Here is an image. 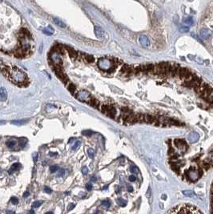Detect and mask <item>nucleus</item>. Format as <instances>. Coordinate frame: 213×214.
<instances>
[{
  "instance_id": "f257e3e1",
  "label": "nucleus",
  "mask_w": 213,
  "mask_h": 214,
  "mask_svg": "<svg viewBox=\"0 0 213 214\" xmlns=\"http://www.w3.org/2000/svg\"><path fill=\"white\" fill-rule=\"evenodd\" d=\"M8 78H10L11 81H13L15 84L19 86H24L25 84H27V76L25 73L22 70L19 69L18 68H9L7 76Z\"/></svg>"
},
{
  "instance_id": "f03ea898",
  "label": "nucleus",
  "mask_w": 213,
  "mask_h": 214,
  "mask_svg": "<svg viewBox=\"0 0 213 214\" xmlns=\"http://www.w3.org/2000/svg\"><path fill=\"white\" fill-rule=\"evenodd\" d=\"M166 214H203V212L194 205L181 204L168 211Z\"/></svg>"
},
{
  "instance_id": "7ed1b4c3",
  "label": "nucleus",
  "mask_w": 213,
  "mask_h": 214,
  "mask_svg": "<svg viewBox=\"0 0 213 214\" xmlns=\"http://www.w3.org/2000/svg\"><path fill=\"white\" fill-rule=\"evenodd\" d=\"M98 67L104 71H112L116 68L115 63L109 59L100 58L98 60Z\"/></svg>"
},
{
  "instance_id": "20e7f679",
  "label": "nucleus",
  "mask_w": 213,
  "mask_h": 214,
  "mask_svg": "<svg viewBox=\"0 0 213 214\" xmlns=\"http://www.w3.org/2000/svg\"><path fill=\"white\" fill-rule=\"evenodd\" d=\"M75 97L77 100H80V101H83V102H87L88 103L90 100H91V99L92 98L90 95V93L85 90H80L79 91L76 95H75Z\"/></svg>"
},
{
  "instance_id": "39448f33",
  "label": "nucleus",
  "mask_w": 213,
  "mask_h": 214,
  "mask_svg": "<svg viewBox=\"0 0 213 214\" xmlns=\"http://www.w3.org/2000/svg\"><path fill=\"white\" fill-rule=\"evenodd\" d=\"M158 67H159V75L167 76L168 74L170 73L171 63L168 62H162L160 63H158Z\"/></svg>"
},
{
  "instance_id": "423d86ee",
  "label": "nucleus",
  "mask_w": 213,
  "mask_h": 214,
  "mask_svg": "<svg viewBox=\"0 0 213 214\" xmlns=\"http://www.w3.org/2000/svg\"><path fill=\"white\" fill-rule=\"evenodd\" d=\"M202 82L203 81H202V79L200 77L195 76L191 82H189V83H187V84H185L184 85L187 87H198L199 85H200L202 84Z\"/></svg>"
},
{
  "instance_id": "0eeeda50",
  "label": "nucleus",
  "mask_w": 213,
  "mask_h": 214,
  "mask_svg": "<svg viewBox=\"0 0 213 214\" xmlns=\"http://www.w3.org/2000/svg\"><path fill=\"white\" fill-rule=\"evenodd\" d=\"M187 176L188 178H189L192 181H195L196 180H198V178L200 177V173L198 171L194 170V169H189L187 172Z\"/></svg>"
},
{
  "instance_id": "6e6552de",
  "label": "nucleus",
  "mask_w": 213,
  "mask_h": 214,
  "mask_svg": "<svg viewBox=\"0 0 213 214\" xmlns=\"http://www.w3.org/2000/svg\"><path fill=\"white\" fill-rule=\"evenodd\" d=\"M175 144H176V147L181 152H186V150L187 149V146L186 143L184 142V141H182V139H176Z\"/></svg>"
},
{
  "instance_id": "1a4fd4ad",
  "label": "nucleus",
  "mask_w": 213,
  "mask_h": 214,
  "mask_svg": "<svg viewBox=\"0 0 213 214\" xmlns=\"http://www.w3.org/2000/svg\"><path fill=\"white\" fill-rule=\"evenodd\" d=\"M139 42H140V43L144 47H149L151 45L149 39L144 35H142L140 36V38H139Z\"/></svg>"
},
{
  "instance_id": "9d476101",
  "label": "nucleus",
  "mask_w": 213,
  "mask_h": 214,
  "mask_svg": "<svg viewBox=\"0 0 213 214\" xmlns=\"http://www.w3.org/2000/svg\"><path fill=\"white\" fill-rule=\"evenodd\" d=\"M180 68V66L178 63H171V68H170V73L171 75L173 77H175L176 76L178 75L179 71Z\"/></svg>"
},
{
  "instance_id": "9b49d317",
  "label": "nucleus",
  "mask_w": 213,
  "mask_h": 214,
  "mask_svg": "<svg viewBox=\"0 0 213 214\" xmlns=\"http://www.w3.org/2000/svg\"><path fill=\"white\" fill-rule=\"evenodd\" d=\"M191 71L189 69H187V68H182V67H180L179 68V73H178V76H179V79H184L186 76L187 75L188 73H189Z\"/></svg>"
},
{
  "instance_id": "f8f14e48",
  "label": "nucleus",
  "mask_w": 213,
  "mask_h": 214,
  "mask_svg": "<svg viewBox=\"0 0 213 214\" xmlns=\"http://www.w3.org/2000/svg\"><path fill=\"white\" fill-rule=\"evenodd\" d=\"M200 36L202 37V39H208L211 35V32L208 30V29H205V28H203V29H201L200 31Z\"/></svg>"
},
{
  "instance_id": "ddd939ff",
  "label": "nucleus",
  "mask_w": 213,
  "mask_h": 214,
  "mask_svg": "<svg viewBox=\"0 0 213 214\" xmlns=\"http://www.w3.org/2000/svg\"><path fill=\"white\" fill-rule=\"evenodd\" d=\"M95 34L98 39H103L104 37L105 32L100 27H95Z\"/></svg>"
},
{
  "instance_id": "4468645a",
  "label": "nucleus",
  "mask_w": 213,
  "mask_h": 214,
  "mask_svg": "<svg viewBox=\"0 0 213 214\" xmlns=\"http://www.w3.org/2000/svg\"><path fill=\"white\" fill-rule=\"evenodd\" d=\"M144 122L147 123H157L159 121L156 120V118L151 116V115H144Z\"/></svg>"
},
{
  "instance_id": "2eb2a0df",
  "label": "nucleus",
  "mask_w": 213,
  "mask_h": 214,
  "mask_svg": "<svg viewBox=\"0 0 213 214\" xmlns=\"http://www.w3.org/2000/svg\"><path fill=\"white\" fill-rule=\"evenodd\" d=\"M209 85L208 84H206V83H203V82H202V84H200V85H199L198 87H195V92H197V93H199V94H202L203 92H204V90H205L208 87Z\"/></svg>"
},
{
  "instance_id": "dca6fc26",
  "label": "nucleus",
  "mask_w": 213,
  "mask_h": 214,
  "mask_svg": "<svg viewBox=\"0 0 213 214\" xmlns=\"http://www.w3.org/2000/svg\"><path fill=\"white\" fill-rule=\"evenodd\" d=\"M200 139V136L197 132H192L188 136V141L190 143H195Z\"/></svg>"
},
{
  "instance_id": "f3484780",
  "label": "nucleus",
  "mask_w": 213,
  "mask_h": 214,
  "mask_svg": "<svg viewBox=\"0 0 213 214\" xmlns=\"http://www.w3.org/2000/svg\"><path fill=\"white\" fill-rule=\"evenodd\" d=\"M213 92V88L210 86H208L205 90H204V92L201 94V97L203 99H204V100H207V99L208 98V96Z\"/></svg>"
},
{
  "instance_id": "a211bd4d",
  "label": "nucleus",
  "mask_w": 213,
  "mask_h": 214,
  "mask_svg": "<svg viewBox=\"0 0 213 214\" xmlns=\"http://www.w3.org/2000/svg\"><path fill=\"white\" fill-rule=\"evenodd\" d=\"M125 122L127 123H130V124H132V123H137V122H138V120H137L136 115H135V114L130 115V116H128L127 117Z\"/></svg>"
},
{
  "instance_id": "6ab92c4d",
  "label": "nucleus",
  "mask_w": 213,
  "mask_h": 214,
  "mask_svg": "<svg viewBox=\"0 0 213 214\" xmlns=\"http://www.w3.org/2000/svg\"><path fill=\"white\" fill-rule=\"evenodd\" d=\"M121 72L124 74H132L133 72L132 68L127 64H124V66L121 68Z\"/></svg>"
},
{
  "instance_id": "aec40b11",
  "label": "nucleus",
  "mask_w": 213,
  "mask_h": 214,
  "mask_svg": "<svg viewBox=\"0 0 213 214\" xmlns=\"http://www.w3.org/2000/svg\"><path fill=\"white\" fill-rule=\"evenodd\" d=\"M7 99V92L4 87L0 88V101L4 102Z\"/></svg>"
},
{
  "instance_id": "412c9836",
  "label": "nucleus",
  "mask_w": 213,
  "mask_h": 214,
  "mask_svg": "<svg viewBox=\"0 0 213 214\" xmlns=\"http://www.w3.org/2000/svg\"><path fill=\"white\" fill-rule=\"evenodd\" d=\"M20 168H21V164L19 163H14L11 165V168L9 169V171H8V172H9V174H11L12 172L20 169Z\"/></svg>"
},
{
  "instance_id": "4be33fe9",
  "label": "nucleus",
  "mask_w": 213,
  "mask_h": 214,
  "mask_svg": "<svg viewBox=\"0 0 213 214\" xmlns=\"http://www.w3.org/2000/svg\"><path fill=\"white\" fill-rule=\"evenodd\" d=\"M66 48L67 49L68 53H69L70 56L71 57L72 59H75V58H77V52H76V51H75L73 48L69 47H66Z\"/></svg>"
},
{
  "instance_id": "5701e85b",
  "label": "nucleus",
  "mask_w": 213,
  "mask_h": 214,
  "mask_svg": "<svg viewBox=\"0 0 213 214\" xmlns=\"http://www.w3.org/2000/svg\"><path fill=\"white\" fill-rule=\"evenodd\" d=\"M43 32L44 33V34L47 35H52L53 33L55 32V30H54V28L52 27L48 26L47 28H44L43 30Z\"/></svg>"
},
{
  "instance_id": "b1692460",
  "label": "nucleus",
  "mask_w": 213,
  "mask_h": 214,
  "mask_svg": "<svg viewBox=\"0 0 213 214\" xmlns=\"http://www.w3.org/2000/svg\"><path fill=\"white\" fill-rule=\"evenodd\" d=\"M54 23L56 24L57 26L61 27V28H64V27H66V24H65L63 21H61L60 19H54Z\"/></svg>"
},
{
  "instance_id": "393cba45",
  "label": "nucleus",
  "mask_w": 213,
  "mask_h": 214,
  "mask_svg": "<svg viewBox=\"0 0 213 214\" xmlns=\"http://www.w3.org/2000/svg\"><path fill=\"white\" fill-rule=\"evenodd\" d=\"M88 104L91 106L94 107V108H98V107H99V104H100L99 101H98L97 100H95V98H92L91 100L88 102Z\"/></svg>"
},
{
  "instance_id": "a878e982",
  "label": "nucleus",
  "mask_w": 213,
  "mask_h": 214,
  "mask_svg": "<svg viewBox=\"0 0 213 214\" xmlns=\"http://www.w3.org/2000/svg\"><path fill=\"white\" fill-rule=\"evenodd\" d=\"M67 89H68V91L71 94H75V92H76V87H75V85L71 84V83H69V84L67 85Z\"/></svg>"
},
{
  "instance_id": "bb28decb",
  "label": "nucleus",
  "mask_w": 213,
  "mask_h": 214,
  "mask_svg": "<svg viewBox=\"0 0 213 214\" xmlns=\"http://www.w3.org/2000/svg\"><path fill=\"white\" fill-rule=\"evenodd\" d=\"M154 68V64L149 63V64H145V72L146 73H152Z\"/></svg>"
},
{
  "instance_id": "cd10ccee",
  "label": "nucleus",
  "mask_w": 213,
  "mask_h": 214,
  "mask_svg": "<svg viewBox=\"0 0 213 214\" xmlns=\"http://www.w3.org/2000/svg\"><path fill=\"white\" fill-rule=\"evenodd\" d=\"M84 55V57H83V59L87 62V63H93L94 61H95V58L94 57L92 56V55Z\"/></svg>"
},
{
  "instance_id": "c85d7f7f",
  "label": "nucleus",
  "mask_w": 213,
  "mask_h": 214,
  "mask_svg": "<svg viewBox=\"0 0 213 214\" xmlns=\"http://www.w3.org/2000/svg\"><path fill=\"white\" fill-rule=\"evenodd\" d=\"M116 203H117V204H119V206H121V207H125L126 205H127V201H125V200H124V199H122V198H119V199H117V201H116Z\"/></svg>"
},
{
  "instance_id": "c756f323",
  "label": "nucleus",
  "mask_w": 213,
  "mask_h": 214,
  "mask_svg": "<svg viewBox=\"0 0 213 214\" xmlns=\"http://www.w3.org/2000/svg\"><path fill=\"white\" fill-rule=\"evenodd\" d=\"M43 204V201H34L33 203H32V208H39V207H40L41 205H42Z\"/></svg>"
},
{
  "instance_id": "7c9ffc66",
  "label": "nucleus",
  "mask_w": 213,
  "mask_h": 214,
  "mask_svg": "<svg viewBox=\"0 0 213 214\" xmlns=\"http://www.w3.org/2000/svg\"><path fill=\"white\" fill-rule=\"evenodd\" d=\"M25 123H26V120H13V121H11V123H12V124L19 125V126L24 124Z\"/></svg>"
},
{
  "instance_id": "2f4dec72",
  "label": "nucleus",
  "mask_w": 213,
  "mask_h": 214,
  "mask_svg": "<svg viewBox=\"0 0 213 214\" xmlns=\"http://www.w3.org/2000/svg\"><path fill=\"white\" fill-rule=\"evenodd\" d=\"M102 206L104 208V209H108L110 206H111V202L108 200H105V201H102Z\"/></svg>"
},
{
  "instance_id": "473e14b6",
  "label": "nucleus",
  "mask_w": 213,
  "mask_h": 214,
  "mask_svg": "<svg viewBox=\"0 0 213 214\" xmlns=\"http://www.w3.org/2000/svg\"><path fill=\"white\" fill-rule=\"evenodd\" d=\"M183 194L185 196H187V197H192L194 196V193L191 190H185V191H183Z\"/></svg>"
},
{
  "instance_id": "72a5a7b5",
  "label": "nucleus",
  "mask_w": 213,
  "mask_h": 214,
  "mask_svg": "<svg viewBox=\"0 0 213 214\" xmlns=\"http://www.w3.org/2000/svg\"><path fill=\"white\" fill-rule=\"evenodd\" d=\"M15 144H16V142L14 141H9L6 143V145L9 147V149H12V147L15 146Z\"/></svg>"
},
{
  "instance_id": "f704fd0d",
  "label": "nucleus",
  "mask_w": 213,
  "mask_h": 214,
  "mask_svg": "<svg viewBox=\"0 0 213 214\" xmlns=\"http://www.w3.org/2000/svg\"><path fill=\"white\" fill-rule=\"evenodd\" d=\"M136 116H137L138 122H140V123L144 122V115H143V114H136Z\"/></svg>"
},
{
  "instance_id": "c9c22d12",
  "label": "nucleus",
  "mask_w": 213,
  "mask_h": 214,
  "mask_svg": "<svg viewBox=\"0 0 213 214\" xmlns=\"http://www.w3.org/2000/svg\"><path fill=\"white\" fill-rule=\"evenodd\" d=\"M87 154L90 158H93L95 156V151L92 149H87Z\"/></svg>"
},
{
  "instance_id": "e433bc0d",
  "label": "nucleus",
  "mask_w": 213,
  "mask_h": 214,
  "mask_svg": "<svg viewBox=\"0 0 213 214\" xmlns=\"http://www.w3.org/2000/svg\"><path fill=\"white\" fill-rule=\"evenodd\" d=\"M11 202L12 203V204H19V199L17 198V197H15V196H12L11 198Z\"/></svg>"
},
{
  "instance_id": "4c0bfd02",
  "label": "nucleus",
  "mask_w": 213,
  "mask_h": 214,
  "mask_svg": "<svg viewBox=\"0 0 213 214\" xmlns=\"http://www.w3.org/2000/svg\"><path fill=\"white\" fill-rule=\"evenodd\" d=\"M80 144H81V142L80 141H76L75 143V144H74L73 146H72V150H76V149H78V147L80 146Z\"/></svg>"
},
{
  "instance_id": "58836bf2",
  "label": "nucleus",
  "mask_w": 213,
  "mask_h": 214,
  "mask_svg": "<svg viewBox=\"0 0 213 214\" xmlns=\"http://www.w3.org/2000/svg\"><path fill=\"white\" fill-rule=\"evenodd\" d=\"M58 169H59V167L57 166V165H52L50 168V171H51V173H54V172H57V170H58Z\"/></svg>"
},
{
  "instance_id": "ea45409f",
  "label": "nucleus",
  "mask_w": 213,
  "mask_h": 214,
  "mask_svg": "<svg viewBox=\"0 0 213 214\" xmlns=\"http://www.w3.org/2000/svg\"><path fill=\"white\" fill-rule=\"evenodd\" d=\"M130 171H131V172H132V173H139V169L136 167H135V166L131 167Z\"/></svg>"
},
{
  "instance_id": "a19ab883",
  "label": "nucleus",
  "mask_w": 213,
  "mask_h": 214,
  "mask_svg": "<svg viewBox=\"0 0 213 214\" xmlns=\"http://www.w3.org/2000/svg\"><path fill=\"white\" fill-rule=\"evenodd\" d=\"M193 23H194V22H193V19H191V18H189V19H186L184 20V23L187 24V25H192Z\"/></svg>"
},
{
  "instance_id": "79ce46f5",
  "label": "nucleus",
  "mask_w": 213,
  "mask_h": 214,
  "mask_svg": "<svg viewBox=\"0 0 213 214\" xmlns=\"http://www.w3.org/2000/svg\"><path fill=\"white\" fill-rule=\"evenodd\" d=\"M75 206H76L75 204H73V203L69 204H68V206H67V211L69 212V211H71V210L74 209H75Z\"/></svg>"
},
{
  "instance_id": "37998d69",
  "label": "nucleus",
  "mask_w": 213,
  "mask_h": 214,
  "mask_svg": "<svg viewBox=\"0 0 213 214\" xmlns=\"http://www.w3.org/2000/svg\"><path fill=\"white\" fill-rule=\"evenodd\" d=\"M44 192L47 194H51L52 193V189L51 188L47 187V186H45L44 187Z\"/></svg>"
},
{
  "instance_id": "c03bdc74",
  "label": "nucleus",
  "mask_w": 213,
  "mask_h": 214,
  "mask_svg": "<svg viewBox=\"0 0 213 214\" xmlns=\"http://www.w3.org/2000/svg\"><path fill=\"white\" fill-rule=\"evenodd\" d=\"M83 135L84 136H92V134L93 133L92 131H89V130H85V131H83Z\"/></svg>"
},
{
  "instance_id": "a18cd8bd",
  "label": "nucleus",
  "mask_w": 213,
  "mask_h": 214,
  "mask_svg": "<svg viewBox=\"0 0 213 214\" xmlns=\"http://www.w3.org/2000/svg\"><path fill=\"white\" fill-rule=\"evenodd\" d=\"M32 158H33L34 162H35V163H36V162H37V160H38V158H39V154H38L37 152L33 153V155H32Z\"/></svg>"
},
{
  "instance_id": "49530a36",
  "label": "nucleus",
  "mask_w": 213,
  "mask_h": 214,
  "mask_svg": "<svg viewBox=\"0 0 213 214\" xmlns=\"http://www.w3.org/2000/svg\"><path fill=\"white\" fill-rule=\"evenodd\" d=\"M179 31H181L182 33H186V32H187L188 31H189V27H185V26H184V27H182L181 28H180V29H179Z\"/></svg>"
},
{
  "instance_id": "de8ad7c7",
  "label": "nucleus",
  "mask_w": 213,
  "mask_h": 214,
  "mask_svg": "<svg viewBox=\"0 0 213 214\" xmlns=\"http://www.w3.org/2000/svg\"><path fill=\"white\" fill-rule=\"evenodd\" d=\"M82 173H83L84 176L87 175V173H88V168L87 167H83V168H82Z\"/></svg>"
},
{
  "instance_id": "09e8293b",
  "label": "nucleus",
  "mask_w": 213,
  "mask_h": 214,
  "mask_svg": "<svg viewBox=\"0 0 213 214\" xmlns=\"http://www.w3.org/2000/svg\"><path fill=\"white\" fill-rule=\"evenodd\" d=\"M64 173H65V170L62 168V169L59 170V173H58V175H57V176H58L59 177H61V176H63L64 175Z\"/></svg>"
},
{
  "instance_id": "8fccbe9b",
  "label": "nucleus",
  "mask_w": 213,
  "mask_h": 214,
  "mask_svg": "<svg viewBox=\"0 0 213 214\" xmlns=\"http://www.w3.org/2000/svg\"><path fill=\"white\" fill-rule=\"evenodd\" d=\"M92 188H93V186H92V184H87L86 185V188H87V190H88V191H91L92 189Z\"/></svg>"
},
{
  "instance_id": "3c124183",
  "label": "nucleus",
  "mask_w": 213,
  "mask_h": 214,
  "mask_svg": "<svg viewBox=\"0 0 213 214\" xmlns=\"http://www.w3.org/2000/svg\"><path fill=\"white\" fill-rule=\"evenodd\" d=\"M206 100H208V101H209V102H213V92L208 96V98Z\"/></svg>"
},
{
  "instance_id": "603ef678",
  "label": "nucleus",
  "mask_w": 213,
  "mask_h": 214,
  "mask_svg": "<svg viewBox=\"0 0 213 214\" xmlns=\"http://www.w3.org/2000/svg\"><path fill=\"white\" fill-rule=\"evenodd\" d=\"M135 180H136V178H135V176H133V175H132V176H129V180H130V181L134 182Z\"/></svg>"
},
{
  "instance_id": "864d4df0",
  "label": "nucleus",
  "mask_w": 213,
  "mask_h": 214,
  "mask_svg": "<svg viewBox=\"0 0 213 214\" xmlns=\"http://www.w3.org/2000/svg\"><path fill=\"white\" fill-rule=\"evenodd\" d=\"M30 196V193L27 191V192H25L23 193V195H22V196L24 197V198H27V197H28Z\"/></svg>"
},
{
  "instance_id": "5fc2aeb1",
  "label": "nucleus",
  "mask_w": 213,
  "mask_h": 214,
  "mask_svg": "<svg viewBox=\"0 0 213 214\" xmlns=\"http://www.w3.org/2000/svg\"><path fill=\"white\" fill-rule=\"evenodd\" d=\"M6 214H15L14 211H12V210H7L6 211Z\"/></svg>"
},
{
  "instance_id": "6e6d98bb",
  "label": "nucleus",
  "mask_w": 213,
  "mask_h": 214,
  "mask_svg": "<svg viewBox=\"0 0 213 214\" xmlns=\"http://www.w3.org/2000/svg\"><path fill=\"white\" fill-rule=\"evenodd\" d=\"M127 191L128 192H132L133 191V188L132 186H128L127 187Z\"/></svg>"
},
{
  "instance_id": "4d7b16f0",
  "label": "nucleus",
  "mask_w": 213,
  "mask_h": 214,
  "mask_svg": "<svg viewBox=\"0 0 213 214\" xmlns=\"http://www.w3.org/2000/svg\"><path fill=\"white\" fill-rule=\"evenodd\" d=\"M35 212L33 209H31V210L28 211V213H27V214H35Z\"/></svg>"
},
{
  "instance_id": "13d9d810",
  "label": "nucleus",
  "mask_w": 213,
  "mask_h": 214,
  "mask_svg": "<svg viewBox=\"0 0 213 214\" xmlns=\"http://www.w3.org/2000/svg\"><path fill=\"white\" fill-rule=\"evenodd\" d=\"M58 155V153L57 152H50V156H57Z\"/></svg>"
},
{
  "instance_id": "bf43d9fd",
  "label": "nucleus",
  "mask_w": 213,
  "mask_h": 214,
  "mask_svg": "<svg viewBox=\"0 0 213 214\" xmlns=\"http://www.w3.org/2000/svg\"><path fill=\"white\" fill-rule=\"evenodd\" d=\"M92 180L93 182H95V181H96V177H95V176L92 177Z\"/></svg>"
},
{
  "instance_id": "052dcab7",
  "label": "nucleus",
  "mask_w": 213,
  "mask_h": 214,
  "mask_svg": "<svg viewBox=\"0 0 213 214\" xmlns=\"http://www.w3.org/2000/svg\"><path fill=\"white\" fill-rule=\"evenodd\" d=\"M108 185H106V186H104V187H103V190H106V189H108Z\"/></svg>"
},
{
  "instance_id": "680f3d73",
  "label": "nucleus",
  "mask_w": 213,
  "mask_h": 214,
  "mask_svg": "<svg viewBox=\"0 0 213 214\" xmlns=\"http://www.w3.org/2000/svg\"><path fill=\"white\" fill-rule=\"evenodd\" d=\"M45 214H53V212H46Z\"/></svg>"
},
{
  "instance_id": "e2e57ef3",
  "label": "nucleus",
  "mask_w": 213,
  "mask_h": 214,
  "mask_svg": "<svg viewBox=\"0 0 213 214\" xmlns=\"http://www.w3.org/2000/svg\"><path fill=\"white\" fill-rule=\"evenodd\" d=\"M0 172H2V168H0Z\"/></svg>"
},
{
  "instance_id": "0e129e2a",
  "label": "nucleus",
  "mask_w": 213,
  "mask_h": 214,
  "mask_svg": "<svg viewBox=\"0 0 213 214\" xmlns=\"http://www.w3.org/2000/svg\"><path fill=\"white\" fill-rule=\"evenodd\" d=\"M95 214H99V213H98V212H95Z\"/></svg>"
}]
</instances>
